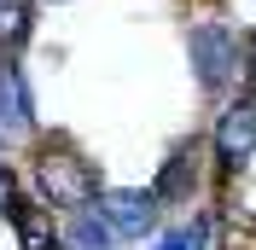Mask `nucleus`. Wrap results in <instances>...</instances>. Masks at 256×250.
I'll use <instances>...</instances> for the list:
<instances>
[{"instance_id": "3", "label": "nucleus", "mask_w": 256, "mask_h": 250, "mask_svg": "<svg viewBox=\"0 0 256 250\" xmlns=\"http://www.w3.org/2000/svg\"><path fill=\"white\" fill-rule=\"evenodd\" d=\"M204 146L222 174H244L256 163V99H227L216 110V122H210Z\"/></svg>"}, {"instance_id": "5", "label": "nucleus", "mask_w": 256, "mask_h": 250, "mask_svg": "<svg viewBox=\"0 0 256 250\" xmlns=\"http://www.w3.org/2000/svg\"><path fill=\"white\" fill-rule=\"evenodd\" d=\"M204 163H210V146H204V140H180L175 152L158 163L152 192H158L163 210H180V204H192L198 192H204Z\"/></svg>"}, {"instance_id": "1", "label": "nucleus", "mask_w": 256, "mask_h": 250, "mask_svg": "<svg viewBox=\"0 0 256 250\" xmlns=\"http://www.w3.org/2000/svg\"><path fill=\"white\" fill-rule=\"evenodd\" d=\"M30 198L41 210H58V216H82V210H94L105 180H99V163L88 152H76L70 140H47L35 146L30 157Z\"/></svg>"}, {"instance_id": "12", "label": "nucleus", "mask_w": 256, "mask_h": 250, "mask_svg": "<svg viewBox=\"0 0 256 250\" xmlns=\"http://www.w3.org/2000/svg\"><path fill=\"white\" fill-rule=\"evenodd\" d=\"M244 58H250V94H256V30L244 35Z\"/></svg>"}, {"instance_id": "7", "label": "nucleus", "mask_w": 256, "mask_h": 250, "mask_svg": "<svg viewBox=\"0 0 256 250\" xmlns=\"http://www.w3.org/2000/svg\"><path fill=\"white\" fill-rule=\"evenodd\" d=\"M35 6L41 0H0V58H18L35 35Z\"/></svg>"}, {"instance_id": "9", "label": "nucleus", "mask_w": 256, "mask_h": 250, "mask_svg": "<svg viewBox=\"0 0 256 250\" xmlns=\"http://www.w3.org/2000/svg\"><path fill=\"white\" fill-rule=\"evenodd\" d=\"M64 244L70 250H116V233H111V221L99 216V210H82L64 227Z\"/></svg>"}, {"instance_id": "8", "label": "nucleus", "mask_w": 256, "mask_h": 250, "mask_svg": "<svg viewBox=\"0 0 256 250\" xmlns=\"http://www.w3.org/2000/svg\"><path fill=\"white\" fill-rule=\"evenodd\" d=\"M12 227H18V244H24V250H58L64 244V238L52 233V210H41L35 198H24L12 210Z\"/></svg>"}, {"instance_id": "6", "label": "nucleus", "mask_w": 256, "mask_h": 250, "mask_svg": "<svg viewBox=\"0 0 256 250\" xmlns=\"http://www.w3.org/2000/svg\"><path fill=\"white\" fill-rule=\"evenodd\" d=\"M35 128V94L18 58H0V134H24Z\"/></svg>"}, {"instance_id": "11", "label": "nucleus", "mask_w": 256, "mask_h": 250, "mask_svg": "<svg viewBox=\"0 0 256 250\" xmlns=\"http://www.w3.org/2000/svg\"><path fill=\"white\" fill-rule=\"evenodd\" d=\"M146 250H192V233H186V227H169V233H158Z\"/></svg>"}, {"instance_id": "2", "label": "nucleus", "mask_w": 256, "mask_h": 250, "mask_svg": "<svg viewBox=\"0 0 256 250\" xmlns=\"http://www.w3.org/2000/svg\"><path fill=\"white\" fill-rule=\"evenodd\" d=\"M186 64H192V82L204 88L210 99H256L250 94V58H244V35L222 18H204L186 30Z\"/></svg>"}, {"instance_id": "10", "label": "nucleus", "mask_w": 256, "mask_h": 250, "mask_svg": "<svg viewBox=\"0 0 256 250\" xmlns=\"http://www.w3.org/2000/svg\"><path fill=\"white\" fill-rule=\"evenodd\" d=\"M24 198H30V192H24V180L12 174V163H0V216L12 221V210H18Z\"/></svg>"}, {"instance_id": "4", "label": "nucleus", "mask_w": 256, "mask_h": 250, "mask_svg": "<svg viewBox=\"0 0 256 250\" xmlns=\"http://www.w3.org/2000/svg\"><path fill=\"white\" fill-rule=\"evenodd\" d=\"M94 210L111 221L116 244H134V238H158L163 233V204H158L152 186H105Z\"/></svg>"}, {"instance_id": "13", "label": "nucleus", "mask_w": 256, "mask_h": 250, "mask_svg": "<svg viewBox=\"0 0 256 250\" xmlns=\"http://www.w3.org/2000/svg\"><path fill=\"white\" fill-rule=\"evenodd\" d=\"M47 6H64V0H47Z\"/></svg>"}]
</instances>
